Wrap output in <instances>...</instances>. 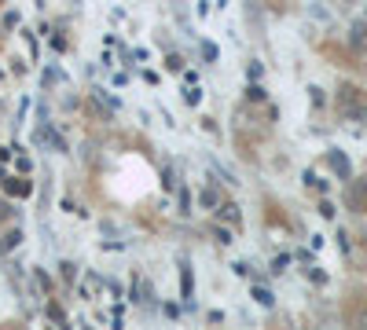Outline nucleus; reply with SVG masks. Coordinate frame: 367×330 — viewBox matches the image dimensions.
I'll return each mask as SVG.
<instances>
[{"label":"nucleus","instance_id":"nucleus-1","mask_svg":"<svg viewBox=\"0 0 367 330\" xmlns=\"http://www.w3.org/2000/svg\"><path fill=\"white\" fill-rule=\"evenodd\" d=\"M96 286H99V279H96V275H84V282H81V297H84V301H92V297H96Z\"/></svg>","mask_w":367,"mask_h":330},{"label":"nucleus","instance_id":"nucleus-2","mask_svg":"<svg viewBox=\"0 0 367 330\" xmlns=\"http://www.w3.org/2000/svg\"><path fill=\"white\" fill-rule=\"evenodd\" d=\"M217 216H224L228 224H239V206L228 202V206H221V209H217Z\"/></svg>","mask_w":367,"mask_h":330},{"label":"nucleus","instance_id":"nucleus-3","mask_svg":"<svg viewBox=\"0 0 367 330\" xmlns=\"http://www.w3.org/2000/svg\"><path fill=\"white\" fill-rule=\"evenodd\" d=\"M253 297H257V304H265V308L272 304V294L265 290V286H257V290H253Z\"/></svg>","mask_w":367,"mask_h":330}]
</instances>
